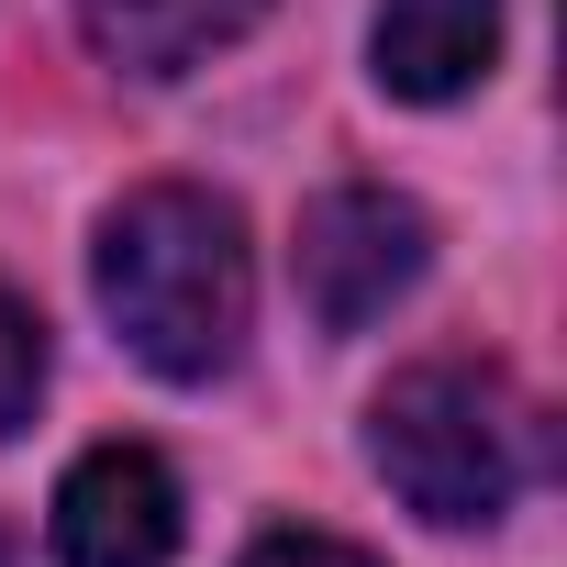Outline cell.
<instances>
[{
  "mask_svg": "<svg viewBox=\"0 0 567 567\" xmlns=\"http://www.w3.org/2000/svg\"><path fill=\"white\" fill-rule=\"evenodd\" d=\"M101 312L112 334L156 368V379H223L234 346H245V312H256V256H245V223L223 189H189V178H156V189H123L101 212Z\"/></svg>",
  "mask_w": 567,
  "mask_h": 567,
  "instance_id": "obj_1",
  "label": "cell"
},
{
  "mask_svg": "<svg viewBox=\"0 0 567 567\" xmlns=\"http://www.w3.org/2000/svg\"><path fill=\"white\" fill-rule=\"evenodd\" d=\"M368 456H379V478H390L423 523L467 534V523H501V512H512L523 456H534V412L512 401L501 368L434 357V368H401V379L368 401Z\"/></svg>",
  "mask_w": 567,
  "mask_h": 567,
  "instance_id": "obj_2",
  "label": "cell"
},
{
  "mask_svg": "<svg viewBox=\"0 0 567 567\" xmlns=\"http://www.w3.org/2000/svg\"><path fill=\"white\" fill-rule=\"evenodd\" d=\"M434 267V223L401 200V189H323L301 212V245H290V278L323 334H368L390 301L423 290Z\"/></svg>",
  "mask_w": 567,
  "mask_h": 567,
  "instance_id": "obj_3",
  "label": "cell"
},
{
  "mask_svg": "<svg viewBox=\"0 0 567 567\" xmlns=\"http://www.w3.org/2000/svg\"><path fill=\"white\" fill-rule=\"evenodd\" d=\"M178 556V478L156 445H90L56 478V567H167Z\"/></svg>",
  "mask_w": 567,
  "mask_h": 567,
  "instance_id": "obj_4",
  "label": "cell"
},
{
  "mask_svg": "<svg viewBox=\"0 0 567 567\" xmlns=\"http://www.w3.org/2000/svg\"><path fill=\"white\" fill-rule=\"evenodd\" d=\"M501 56V0H379L368 68L390 101H467Z\"/></svg>",
  "mask_w": 567,
  "mask_h": 567,
  "instance_id": "obj_5",
  "label": "cell"
},
{
  "mask_svg": "<svg viewBox=\"0 0 567 567\" xmlns=\"http://www.w3.org/2000/svg\"><path fill=\"white\" fill-rule=\"evenodd\" d=\"M256 23H267V0H79L90 56L123 79H189L200 56H223Z\"/></svg>",
  "mask_w": 567,
  "mask_h": 567,
  "instance_id": "obj_6",
  "label": "cell"
},
{
  "mask_svg": "<svg viewBox=\"0 0 567 567\" xmlns=\"http://www.w3.org/2000/svg\"><path fill=\"white\" fill-rule=\"evenodd\" d=\"M34 401H45V323H34V301L12 278H0V445L34 423Z\"/></svg>",
  "mask_w": 567,
  "mask_h": 567,
  "instance_id": "obj_7",
  "label": "cell"
},
{
  "mask_svg": "<svg viewBox=\"0 0 567 567\" xmlns=\"http://www.w3.org/2000/svg\"><path fill=\"white\" fill-rule=\"evenodd\" d=\"M245 567H379V556H368V545H346V534L290 523V534H256V545H245Z\"/></svg>",
  "mask_w": 567,
  "mask_h": 567,
  "instance_id": "obj_8",
  "label": "cell"
}]
</instances>
